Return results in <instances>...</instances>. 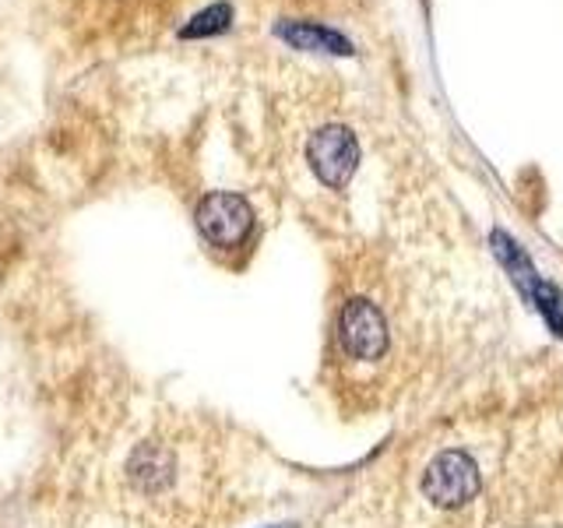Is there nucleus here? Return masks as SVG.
I'll list each match as a JSON object with an SVG mask.
<instances>
[{"mask_svg":"<svg viewBox=\"0 0 563 528\" xmlns=\"http://www.w3.org/2000/svg\"><path fill=\"white\" fill-rule=\"evenodd\" d=\"M194 222H198L201 237L211 246H222V251H233L240 246L254 229V208L246 205V198L233 190H216L201 198L198 211H194Z\"/></svg>","mask_w":563,"mask_h":528,"instance_id":"2","label":"nucleus"},{"mask_svg":"<svg viewBox=\"0 0 563 528\" xmlns=\"http://www.w3.org/2000/svg\"><path fill=\"white\" fill-rule=\"evenodd\" d=\"M307 158H310V169L317 173V180L331 190H342L352 173L360 166V145H356V134L349 128H321L307 145Z\"/></svg>","mask_w":563,"mask_h":528,"instance_id":"3","label":"nucleus"},{"mask_svg":"<svg viewBox=\"0 0 563 528\" xmlns=\"http://www.w3.org/2000/svg\"><path fill=\"white\" fill-rule=\"evenodd\" d=\"M275 35L286 40L292 50H307V53H334V57H352V53H356L342 32L317 25V22H278Z\"/></svg>","mask_w":563,"mask_h":528,"instance_id":"5","label":"nucleus"},{"mask_svg":"<svg viewBox=\"0 0 563 528\" xmlns=\"http://www.w3.org/2000/svg\"><path fill=\"white\" fill-rule=\"evenodd\" d=\"M278 528H282V525H278Z\"/></svg>","mask_w":563,"mask_h":528,"instance_id":"8","label":"nucleus"},{"mask_svg":"<svg viewBox=\"0 0 563 528\" xmlns=\"http://www.w3.org/2000/svg\"><path fill=\"white\" fill-rule=\"evenodd\" d=\"M229 25H233V8L222 0V4H211V8L194 14L190 22L180 29V40H208V35H219Z\"/></svg>","mask_w":563,"mask_h":528,"instance_id":"6","label":"nucleus"},{"mask_svg":"<svg viewBox=\"0 0 563 528\" xmlns=\"http://www.w3.org/2000/svg\"><path fill=\"white\" fill-rule=\"evenodd\" d=\"M483 486L479 465L465 451H440L422 472V493L437 507H465Z\"/></svg>","mask_w":563,"mask_h":528,"instance_id":"1","label":"nucleus"},{"mask_svg":"<svg viewBox=\"0 0 563 528\" xmlns=\"http://www.w3.org/2000/svg\"><path fill=\"white\" fill-rule=\"evenodd\" d=\"M528 299H532V307L542 314V321L550 324V331L563 334V289L553 286V282L539 278L532 293H528Z\"/></svg>","mask_w":563,"mask_h":528,"instance_id":"7","label":"nucleus"},{"mask_svg":"<svg viewBox=\"0 0 563 528\" xmlns=\"http://www.w3.org/2000/svg\"><path fill=\"white\" fill-rule=\"evenodd\" d=\"M339 342L345 356L374 363L387 352V324L384 314L369 299H349L339 314Z\"/></svg>","mask_w":563,"mask_h":528,"instance_id":"4","label":"nucleus"}]
</instances>
